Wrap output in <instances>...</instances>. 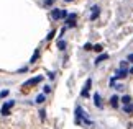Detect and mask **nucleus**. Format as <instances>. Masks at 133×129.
Segmentation results:
<instances>
[{"mask_svg": "<svg viewBox=\"0 0 133 129\" xmlns=\"http://www.w3.org/2000/svg\"><path fill=\"white\" fill-rule=\"evenodd\" d=\"M51 17H53V20L66 18V17H68V12H66V10H59V8H56V10H53V13H51Z\"/></svg>", "mask_w": 133, "mask_h": 129, "instance_id": "1", "label": "nucleus"}, {"mask_svg": "<svg viewBox=\"0 0 133 129\" xmlns=\"http://www.w3.org/2000/svg\"><path fill=\"white\" fill-rule=\"evenodd\" d=\"M41 80H43V77H41V75H38V77H35V79H30V80H26V82L23 84V87H33V85L39 84Z\"/></svg>", "mask_w": 133, "mask_h": 129, "instance_id": "2", "label": "nucleus"}, {"mask_svg": "<svg viewBox=\"0 0 133 129\" xmlns=\"http://www.w3.org/2000/svg\"><path fill=\"white\" fill-rule=\"evenodd\" d=\"M128 74H130V70H127V69H118V70L115 72V77H114V79H115V80H118V79H125V77L128 75Z\"/></svg>", "mask_w": 133, "mask_h": 129, "instance_id": "3", "label": "nucleus"}, {"mask_svg": "<svg viewBox=\"0 0 133 129\" xmlns=\"http://www.w3.org/2000/svg\"><path fill=\"white\" fill-rule=\"evenodd\" d=\"M13 105H15V101H13V100H10V101L5 103V105L2 106V115H3V116H7L8 113H10V108H12Z\"/></svg>", "mask_w": 133, "mask_h": 129, "instance_id": "4", "label": "nucleus"}, {"mask_svg": "<svg viewBox=\"0 0 133 129\" xmlns=\"http://www.w3.org/2000/svg\"><path fill=\"white\" fill-rule=\"evenodd\" d=\"M90 85H92V80H90V79H87V82H85V87H84V90L81 92V95H82V96H87V95H89V88H90Z\"/></svg>", "mask_w": 133, "mask_h": 129, "instance_id": "5", "label": "nucleus"}, {"mask_svg": "<svg viewBox=\"0 0 133 129\" xmlns=\"http://www.w3.org/2000/svg\"><path fill=\"white\" fill-rule=\"evenodd\" d=\"M99 13H100V8H99V7H94V8H92V15H90V20H95L97 17H99Z\"/></svg>", "mask_w": 133, "mask_h": 129, "instance_id": "6", "label": "nucleus"}, {"mask_svg": "<svg viewBox=\"0 0 133 129\" xmlns=\"http://www.w3.org/2000/svg\"><path fill=\"white\" fill-rule=\"evenodd\" d=\"M118 101H120V98L117 96V95H114V96L110 98V105L114 106V108H117V106H118Z\"/></svg>", "mask_w": 133, "mask_h": 129, "instance_id": "7", "label": "nucleus"}, {"mask_svg": "<svg viewBox=\"0 0 133 129\" xmlns=\"http://www.w3.org/2000/svg\"><path fill=\"white\" fill-rule=\"evenodd\" d=\"M94 103H95L97 108H102V101H100V95H99V93L94 95Z\"/></svg>", "mask_w": 133, "mask_h": 129, "instance_id": "8", "label": "nucleus"}, {"mask_svg": "<svg viewBox=\"0 0 133 129\" xmlns=\"http://www.w3.org/2000/svg\"><path fill=\"white\" fill-rule=\"evenodd\" d=\"M105 59H109V54H100L99 57L95 59V64H100L102 60H105Z\"/></svg>", "mask_w": 133, "mask_h": 129, "instance_id": "9", "label": "nucleus"}, {"mask_svg": "<svg viewBox=\"0 0 133 129\" xmlns=\"http://www.w3.org/2000/svg\"><path fill=\"white\" fill-rule=\"evenodd\" d=\"M120 100H122V101H123V103H125V105H130V103H131V96H130V95H125V96H122V98H120Z\"/></svg>", "mask_w": 133, "mask_h": 129, "instance_id": "10", "label": "nucleus"}, {"mask_svg": "<svg viewBox=\"0 0 133 129\" xmlns=\"http://www.w3.org/2000/svg\"><path fill=\"white\" fill-rule=\"evenodd\" d=\"M123 111H125V113H128V115H131V113H133V105H131V103H130V105H125Z\"/></svg>", "mask_w": 133, "mask_h": 129, "instance_id": "11", "label": "nucleus"}, {"mask_svg": "<svg viewBox=\"0 0 133 129\" xmlns=\"http://www.w3.org/2000/svg\"><path fill=\"white\" fill-rule=\"evenodd\" d=\"M35 101H36V103H43V101H44V93L38 95V96H36V100H35Z\"/></svg>", "mask_w": 133, "mask_h": 129, "instance_id": "12", "label": "nucleus"}, {"mask_svg": "<svg viewBox=\"0 0 133 129\" xmlns=\"http://www.w3.org/2000/svg\"><path fill=\"white\" fill-rule=\"evenodd\" d=\"M38 56H39V51L36 49V51H35V54H33V57H31V60H30V62H35V60L38 59Z\"/></svg>", "mask_w": 133, "mask_h": 129, "instance_id": "13", "label": "nucleus"}, {"mask_svg": "<svg viewBox=\"0 0 133 129\" xmlns=\"http://www.w3.org/2000/svg\"><path fill=\"white\" fill-rule=\"evenodd\" d=\"M58 48H59L61 51L66 49V41H59V43H58Z\"/></svg>", "mask_w": 133, "mask_h": 129, "instance_id": "14", "label": "nucleus"}, {"mask_svg": "<svg viewBox=\"0 0 133 129\" xmlns=\"http://www.w3.org/2000/svg\"><path fill=\"white\" fill-rule=\"evenodd\" d=\"M94 51H95V52H102L104 49H102V46H100V44H95V46H94Z\"/></svg>", "mask_w": 133, "mask_h": 129, "instance_id": "15", "label": "nucleus"}, {"mask_svg": "<svg viewBox=\"0 0 133 129\" xmlns=\"http://www.w3.org/2000/svg\"><path fill=\"white\" fill-rule=\"evenodd\" d=\"M7 95H8V90H3V92H0V96H2V98H5Z\"/></svg>", "mask_w": 133, "mask_h": 129, "instance_id": "16", "label": "nucleus"}, {"mask_svg": "<svg viewBox=\"0 0 133 129\" xmlns=\"http://www.w3.org/2000/svg\"><path fill=\"white\" fill-rule=\"evenodd\" d=\"M84 49H85V51H90V49H94V48H92V44H89V43H87V44L84 46Z\"/></svg>", "mask_w": 133, "mask_h": 129, "instance_id": "17", "label": "nucleus"}, {"mask_svg": "<svg viewBox=\"0 0 133 129\" xmlns=\"http://www.w3.org/2000/svg\"><path fill=\"white\" fill-rule=\"evenodd\" d=\"M43 92H44V93H49V92H51V87H48V85H46L44 88H43Z\"/></svg>", "mask_w": 133, "mask_h": 129, "instance_id": "18", "label": "nucleus"}, {"mask_svg": "<svg viewBox=\"0 0 133 129\" xmlns=\"http://www.w3.org/2000/svg\"><path fill=\"white\" fill-rule=\"evenodd\" d=\"M53 36H54V31H51V33H49V34H48V36H46V39H48V41H49V39H51V38H53Z\"/></svg>", "mask_w": 133, "mask_h": 129, "instance_id": "19", "label": "nucleus"}, {"mask_svg": "<svg viewBox=\"0 0 133 129\" xmlns=\"http://www.w3.org/2000/svg\"><path fill=\"white\" fill-rule=\"evenodd\" d=\"M54 3V0H46V2H44V5H53Z\"/></svg>", "mask_w": 133, "mask_h": 129, "instance_id": "20", "label": "nucleus"}, {"mask_svg": "<svg viewBox=\"0 0 133 129\" xmlns=\"http://www.w3.org/2000/svg\"><path fill=\"white\" fill-rule=\"evenodd\" d=\"M128 60H130V62H133V54H130V56H128Z\"/></svg>", "mask_w": 133, "mask_h": 129, "instance_id": "21", "label": "nucleus"}, {"mask_svg": "<svg viewBox=\"0 0 133 129\" xmlns=\"http://www.w3.org/2000/svg\"><path fill=\"white\" fill-rule=\"evenodd\" d=\"M130 74H131V75H133V67H131V69H130Z\"/></svg>", "mask_w": 133, "mask_h": 129, "instance_id": "22", "label": "nucleus"}, {"mask_svg": "<svg viewBox=\"0 0 133 129\" xmlns=\"http://www.w3.org/2000/svg\"><path fill=\"white\" fill-rule=\"evenodd\" d=\"M64 2H72V0H64Z\"/></svg>", "mask_w": 133, "mask_h": 129, "instance_id": "23", "label": "nucleus"}]
</instances>
